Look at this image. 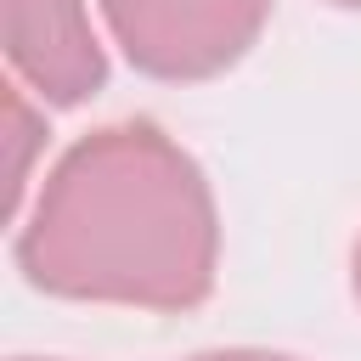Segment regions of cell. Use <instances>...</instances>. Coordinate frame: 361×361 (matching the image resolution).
Returning <instances> with one entry per match:
<instances>
[{
	"label": "cell",
	"mask_w": 361,
	"mask_h": 361,
	"mask_svg": "<svg viewBox=\"0 0 361 361\" xmlns=\"http://www.w3.org/2000/svg\"><path fill=\"white\" fill-rule=\"evenodd\" d=\"M96 6L124 62L169 85L237 68L276 11V0H96Z\"/></svg>",
	"instance_id": "obj_2"
},
{
	"label": "cell",
	"mask_w": 361,
	"mask_h": 361,
	"mask_svg": "<svg viewBox=\"0 0 361 361\" xmlns=\"http://www.w3.org/2000/svg\"><path fill=\"white\" fill-rule=\"evenodd\" d=\"M192 361H299V355H282V350H197Z\"/></svg>",
	"instance_id": "obj_5"
},
{
	"label": "cell",
	"mask_w": 361,
	"mask_h": 361,
	"mask_svg": "<svg viewBox=\"0 0 361 361\" xmlns=\"http://www.w3.org/2000/svg\"><path fill=\"white\" fill-rule=\"evenodd\" d=\"M6 62L45 107H79L107 85V51L85 0H0Z\"/></svg>",
	"instance_id": "obj_3"
},
{
	"label": "cell",
	"mask_w": 361,
	"mask_h": 361,
	"mask_svg": "<svg viewBox=\"0 0 361 361\" xmlns=\"http://www.w3.org/2000/svg\"><path fill=\"white\" fill-rule=\"evenodd\" d=\"M11 361H39V355H11Z\"/></svg>",
	"instance_id": "obj_8"
},
{
	"label": "cell",
	"mask_w": 361,
	"mask_h": 361,
	"mask_svg": "<svg viewBox=\"0 0 361 361\" xmlns=\"http://www.w3.org/2000/svg\"><path fill=\"white\" fill-rule=\"evenodd\" d=\"M350 288H355V305H361V237H355V254H350Z\"/></svg>",
	"instance_id": "obj_6"
},
{
	"label": "cell",
	"mask_w": 361,
	"mask_h": 361,
	"mask_svg": "<svg viewBox=\"0 0 361 361\" xmlns=\"http://www.w3.org/2000/svg\"><path fill=\"white\" fill-rule=\"evenodd\" d=\"M327 6H344V11H361V0H327Z\"/></svg>",
	"instance_id": "obj_7"
},
{
	"label": "cell",
	"mask_w": 361,
	"mask_h": 361,
	"mask_svg": "<svg viewBox=\"0 0 361 361\" xmlns=\"http://www.w3.org/2000/svg\"><path fill=\"white\" fill-rule=\"evenodd\" d=\"M28 85H6V141H11V214H23V192H28V169L34 152L45 147V113L23 96Z\"/></svg>",
	"instance_id": "obj_4"
},
{
	"label": "cell",
	"mask_w": 361,
	"mask_h": 361,
	"mask_svg": "<svg viewBox=\"0 0 361 361\" xmlns=\"http://www.w3.org/2000/svg\"><path fill=\"white\" fill-rule=\"evenodd\" d=\"M28 288L79 305L197 310L220 276V209L197 158L152 118L79 135L17 226Z\"/></svg>",
	"instance_id": "obj_1"
}]
</instances>
